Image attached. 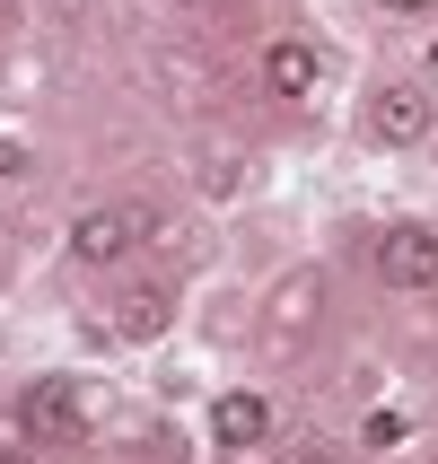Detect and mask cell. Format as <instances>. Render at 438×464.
<instances>
[{"label":"cell","mask_w":438,"mask_h":464,"mask_svg":"<svg viewBox=\"0 0 438 464\" xmlns=\"http://www.w3.org/2000/svg\"><path fill=\"white\" fill-rule=\"evenodd\" d=\"M18 420H26L35 447H71L79 430H88V394H79V377H35L26 403H18Z\"/></svg>","instance_id":"obj_2"},{"label":"cell","mask_w":438,"mask_h":464,"mask_svg":"<svg viewBox=\"0 0 438 464\" xmlns=\"http://www.w3.org/2000/svg\"><path fill=\"white\" fill-rule=\"evenodd\" d=\"M430 114H438V97L421 88V79H386V88L368 97V131L394 140V150H413L421 131H430Z\"/></svg>","instance_id":"obj_3"},{"label":"cell","mask_w":438,"mask_h":464,"mask_svg":"<svg viewBox=\"0 0 438 464\" xmlns=\"http://www.w3.org/2000/svg\"><path fill=\"white\" fill-rule=\"evenodd\" d=\"M18 184H26V150H18V140H0V193H18Z\"/></svg>","instance_id":"obj_8"},{"label":"cell","mask_w":438,"mask_h":464,"mask_svg":"<svg viewBox=\"0 0 438 464\" xmlns=\"http://www.w3.org/2000/svg\"><path fill=\"white\" fill-rule=\"evenodd\" d=\"M141 237H158V210H141V202H105V210H88L71 228V263H123Z\"/></svg>","instance_id":"obj_1"},{"label":"cell","mask_w":438,"mask_h":464,"mask_svg":"<svg viewBox=\"0 0 438 464\" xmlns=\"http://www.w3.org/2000/svg\"><path fill=\"white\" fill-rule=\"evenodd\" d=\"M360 439H368V447H404V420H394V412H377V420L360 430Z\"/></svg>","instance_id":"obj_9"},{"label":"cell","mask_w":438,"mask_h":464,"mask_svg":"<svg viewBox=\"0 0 438 464\" xmlns=\"http://www.w3.org/2000/svg\"><path fill=\"white\" fill-rule=\"evenodd\" d=\"M377 281L386 289H438V228H386L377 237Z\"/></svg>","instance_id":"obj_4"},{"label":"cell","mask_w":438,"mask_h":464,"mask_svg":"<svg viewBox=\"0 0 438 464\" xmlns=\"http://www.w3.org/2000/svg\"><path fill=\"white\" fill-rule=\"evenodd\" d=\"M210 439L219 447H263L272 439V403H263V394H219V403H210Z\"/></svg>","instance_id":"obj_5"},{"label":"cell","mask_w":438,"mask_h":464,"mask_svg":"<svg viewBox=\"0 0 438 464\" xmlns=\"http://www.w3.org/2000/svg\"><path fill=\"white\" fill-rule=\"evenodd\" d=\"M114 342H158L167 334V298L158 289H131V298H114V324H105Z\"/></svg>","instance_id":"obj_7"},{"label":"cell","mask_w":438,"mask_h":464,"mask_svg":"<svg viewBox=\"0 0 438 464\" xmlns=\"http://www.w3.org/2000/svg\"><path fill=\"white\" fill-rule=\"evenodd\" d=\"M289 464H342V456H334V447H298Z\"/></svg>","instance_id":"obj_10"},{"label":"cell","mask_w":438,"mask_h":464,"mask_svg":"<svg viewBox=\"0 0 438 464\" xmlns=\"http://www.w3.org/2000/svg\"><path fill=\"white\" fill-rule=\"evenodd\" d=\"M0 464H35V456H26V447H9V456H0Z\"/></svg>","instance_id":"obj_12"},{"label":"cell","mask_w":438,"mask_h":464,"mask_svg":"<svg viewBox=\"0 0 438 464\" xmlns=\"http://www.w3.org/2000/svg\"><path fill=\"white\" fill-rule=\"evenodd\" d=\"M263 79H272V97H316V88H325V53L289 35V44H272V62H263Z\"/></svg>","instance_id":"obj_6"},{"label":"cell","mask_w":438,"mask_h":464,"mask_svg":"<svg viewBox=\"0 0 438 464\" xmlns=\"http://www.w3.org/2000/svg\"><path fill=\"white\" fill-rule=\"evenodd\" d=\"M386 9H404V18H421V9H438V0H386Z\"/></svg>","instance_id":"obj_11"}]
</instances>
